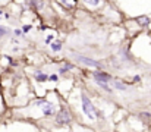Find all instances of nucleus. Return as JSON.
<instances>
[{
    "mask_svg": "<svg viewBox=\"0 0 151 132\" xmlns=\"http://www.w3.org/2000/svg\"><path fill=\"white\" fill-rule=\"evenodd\" d=\"M53 92H50L47 97H40L37 100H34L32 103L28 104V107H25L24 112H19L21 116L28 118V119H49V118H54V115L57 113L60 103H59V95L54 94V98H51Z\"/></svg>",
    "mask_w": 151,
    "mask_h": 132,
    "instance_id": "f257e3e1",
    "label": "nucleus"
},
{
    "mask_svg": "<svg viewBox=\"0 0 151 132\" xmlns=\"http://www.w3.org/2000/svg\"><path fill=\"white\" fill-rule=\"evenodd\" d=\"M78 98H79V109H81V113H82L84 119L88 123H96L101 118V110H99L94 106V103L91 101V98L88 97L87 92L79 91V97Z\"/></svg>",
    "mask_w": 151,
    "mask_h": 132,
    "instance_id": "f03ea898",
    "label": "nucleus"
},
{
    "mask_svg": "<svg viewBox=\"0 0 151 132\" xmlns=\"http://www.w3.org/2000/svg\"><path fill=\"white\" fill-rule=\"evenodd\" d=\"M0 132H38L37 126L31 122L25 120H13L3 123L0 126Z\"/></svg>",
    "mask_w": 151,
    "mask_h": 132,
    "instance_id": "7ed1b4c3",
    "label": "nucleus"
},
{
    "mask_svg": "<svg viewBox=\"0 0 151 132\" xmlns=\"http://www.w3.org/2000/svg\"><path fill=\"white\" fill-rule=\"evenodd\" d=\"M73 122V115L70 112V109L65 104H62L57 110V113L54 115V125L56 126H60V128H65V126H69L72 125Z\"/></svg>",
    "mask_w": 151,
    "mask_h": 132,
    "instance_id": "20e7f679",
    "label": "nucleus"
},
{
    "mask_svg": "<svg viewBox=\"0 0 151 132\" xmlns=\"http://www.w3.org/2000/svg\"><path fill=\"white\" fill-rule=\"evenodd\" d=\"M75 59L78 63H82L84 66L87 68H93V69H97V71H101L104 68V65L101 63L100 60H96L93 57H88V56H82V54H75Z\"/></svg>",
    "mask_w": 151,
    "mask_h": 132,
    "instance_id": "39448f33",
    "label": "nucleus"
},
{
    "mask_svg": "<svg viewBox=\"0 0 151 132\" xmlns=\"http://www.w3.org/2000/svg\"><path fill=\"white\" fill-rule=\"evenodd\" d=\"M78 4H81L87 10L96 12V10H100L104 7L106 0H78Z\"/></svg>",
    "mask_w": 151,
    "mask_h": 132,
    "instance_id": "423d86ee",
    "label": "nucleus"
},
{
    "mask_svg": "<svg viewBox=\"0 0 151 132\" xmlns=\"http://www.w3.org/2000/svg\"><path fill=\"white\" fill-rule=\"evenodd\" d=\"M91 78H93V81H94L96 84H99V82L109 84V82L113 79V76H111L109 72H106V71H94V72H91Z\"/></svg>",
    "mask_w": 151,
    "mask_h": 132,
    "instance_id": "0eeeda50",
    "label": "nucleus"
},
{
    "mask_svg": "<svg viewBox=\"0 0 151 132\" xmlns=\"http://www.w3.org/2000/svg\"><path fill=\"white\" fill-rule=\"evenodd\" d=\"M25 3L28 4V7H29V9L35 10L37 13L44 12V10H46V7H47L46 0H25Z\"/></svg>",
    "mask_w": 151,
    "mask_h": 132,
    "instance_id": "6e6552de",
    "label": "nucleus"
},
{
    "mask_svg": "<svg viewBox=\"0 0 151 132\" xmlns=\"http://www.w3.org/2000/svg\"><path fill=\"white\" fill-rule=\"evenodd\" d=\"M31 75H32V78L35 79V82H38V84L47 82V79H49V74L44 72L43 69H35V71H32Z\"/></svg>",
    "mask_w": 151,
    "mask_h": 132,
    "instance_id": "1a4fd4ad",
    "label": "nucleus"
},
{
    "mask_svg": "<svg viewBox=\"0 0 151 132\" xmlns=\"http://www.w3.org/2000/svg\"><path fill=\"white\" fill-rule=\"evenodd\" d=\"M110 87L113 88V91H114V89H116V91H128V89H129L126 82H123L122 79H117V78H113V79L110 81Z\"/></svg>",
    "mask_w": 151,
    "mask_h": 132,
    "instance_id": "9d476101",
    "label": "nucleus"
},
{
    "mask_svg": "<svg viewBox=\"0 0 151 132\" xmlns=\"http://www.w3.org/2000/svg\"><path fill=\"white\" fill-rule=\"evenodd\" d=\"M134 22L139 27V28H148L151 24V18L148 15H139L134 19Z\"/></svg>",
    "mask_w": 151,
    "mask_h": 132,
    "instance_id": "9b49d317",
    "label": "nucleus"
},
{
    "mask_svg": "<svg viewBox=\"0 0 151 132\" xmlns=\"http://www.w3.org/2000/svg\"><path fill=\"white\" fill-rule=\"evenodd\" d=\"M56 3H59L66 10H73L78 6V0H56Z\"/></svg>",
    "mask_w": 151,
    "mask_h": 132,
    "instance_id": "f8f14e48",
    "label": "nucleus"
},
{
    "mask_svg": "<svg viewBox=\"0 0 151 132\" xmlns=\"http://www.w3.org/2000/svg\"><path fill=\"white\" fill-rule=\"evenodd\" d=\"M50 48L53 53H59L62 48H63V40H60V38H56L53 43H50Z\"/></svg>",
    "mask_w": 151,
    "mask_h": 132,
    "instance_id": "ddd939ff",
    "label": "nucleus"
},
{
    "mask_svg": "<svg viewBox=\"0 0 151 132\" xmlns=\"http://www.w3.org/2000/svg\"><path fill=\"white\" fill-rule=\"evenodd\" d=\"M10 32H12V30H10V28H7V27H4V25H1V24H0V40H3V38L9 37V35H10Z\"/></svg>",
    "mask_w": 151,
    "mask_h": 132,
    "instance_id": "4468645a",
    "label": "nucleus"
},
{
    "mask_svg": "<svg viewBox=\"0 0 151 132\" xmlns=\"http://www.w3.org/2000/svg\"><path fill=\"white\" fill-rule=\"evenodd\" d=\"M21 30H22L24 35L27 37V35H28V34H29V32H31V31L34 30V25H32V24H24V25L21 27Z\"/></svg>",
    "mask_w": 151,
    "mask_h": 132,
    "instance_id": "2eb2a0df",
    "label": "nucleus"
},
{
    "mask_svg": "<svg viewBox=\"0 0 151 132\" xmlns=\"http://www.w3.org/2000/svg\"><path fill=\"white\" fill-rule=\"evenodd\" d=\"M12 34L15 35V38H25V35H24L22 30H21V28H18V27L12 30Z\"/></svg>",
    "mask_w": 151,
    "mask_h": 132,
    "instance_id": "dca6fc26",
    "label": "nucleus"
},
{
    "mask_svg": "<svg viewBox=\"0 0 151 132\" xmlns=\"http://www.w3.org/2000/svg\"><path fill=\"white\" fill-rule=\"evenodd\" d=\"M59 79H60V75L57 74V72H53V74H49V79L47 81H50V82H59Z\"/></svg>",
    "mask_w": 151,
    "mask_h": 132,
    "instance_id": "f3484780",
    "label": "nucleus"
},
{
    "mask_svg": "<svg viewBox=\"0 0 151 132\" xmlns=\"http://www.w3.org/2000/svg\"><path fill=\"white\" fill-rule=\"evenodd\" d=\"M54 40H56V32L49 34V35L46 37V40H44V44H46V45H50V43H53Z\"/></svg>",
    "mask_w": 151,
    "mask_h": 132,
    "instance_id": "a211bd4d",
    "label": "nucleus"
},
{
    "mask_svg": "<svg viewBox=\"0 0 151 132\" xmlns=\"http://www.w3.org/2000/svg\"><path fill=\"white\" fill-rule=\"evenodd\" d=\"M139 81H141V75H135L132 78V82H139Z\"/></svg>",
    "mask_w": 151,
    "mask_h": 132,
    "instance_id": "6ab92c4d",
    "label": "nucleus"
}]
</instances>
